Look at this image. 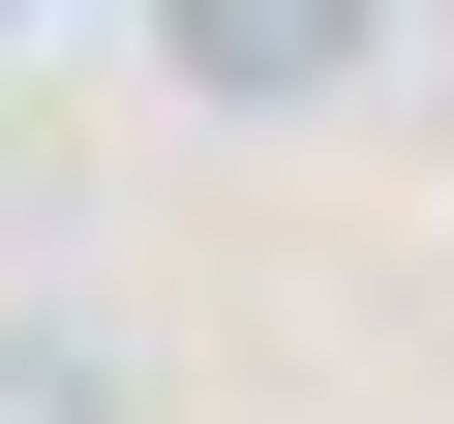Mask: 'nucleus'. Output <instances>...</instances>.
<instances>
[{
  "mask_svg": "<svg viewBox=\"0 0 454 424\" xmlns=\"http://www.w3.org/2000/svg\"><path fill=\"white\" fill-rule=\"evenodd\" d=\"M424 122H454V31H424Z\"/></svg>",
  "mask_w": 454,
  "mask_h": 424,
  "instance_id": "7ed1b4c3",
  "label": "nucleus"
},
{
  "mask_svg": "<svg viewBox=\"0 0 454 424\" xmlns=\"http://www.w3.org/2000/svg\"><path fill=\"white\" fill-rule=\"evenodd\" d=\"M0 424H121V364H91L61 303H0Z\"/></svg>",
  "mask_w": 454,
  "mask_h": 424,
  "instance_id": "f03ea898",
  "label": "nucleus"
},
{
  "mask_svg": "<svg viewBox=\"0 0 454 424\" xmlns=\"http://www.w3.org/2000/svg\"><path fill=\"white\" fill-rule=\"evenodd\" d=\"M394 61V0H152V91L182 122H333Z\"/></svg>",
  "mask_w": 454,
  "mask_h": 424,
  "instance_id": "f257e3e1",
  "label": "nucleus"
}]
</instances>
